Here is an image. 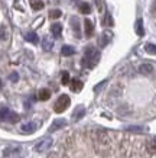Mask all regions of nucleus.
I'll return each mask as SVG.
<instances>
[{"label":"nucleus","mask_w":156,"mask_h":158,"mask_svg":"<svg viewBox=\"0 0 156 158\" xmlns=\"http://www.w3.org/2000/svg\"><path fill=\"white\" fill-rule=\"evenodd\" d=\"M66 125V120L65 119H57L54 123L51 125V128H49V132H55L58 129H62L64 126Z\"/></svg>","instance_id":"nucleus-6"},{"label":"nucleus","mask_w":156,"mask_h":158,"mask_svg":"<svg viewBox=\"0 0 156 158\" xmlns=\"http://www.w3.org/2000/svg\"><path fill=\"white\" fill-rule=\"evenodd\" d=\"M61 83L64 84V86H66V84L70 83V74H68L66 71L62 73V76H61Z\"/></svg>","instance_id":"nucleus-25"},{"label":"nucleus","mask_w":156,"mask_h":158,"mask_svg":"<svg viewBox=\"0 0 156 158\" xmlns=\"http://www.w3.org/2000/svg\"><path fill=\"white\" fill-rule=\"evenodd\" d=\"M95 3H97V7H98V10L101 12V10L104 9V5H103V0H95Z\"/></svg>","instance_id":"nucleus-28"},{"label":"nucleus","mask_w":156,"mask_h":158,"mask_svg":"<svg viewBox=\"0 0 156 158\" xmlns=\"http://www.w3.org/2000/svg\"><path fill=\"white\" fill-rule=\"evenodd\" d=\"M20 129H22L23 134H32V132H35V129H36V125L32 123V122H28V123L22 125V126H20Z\"/></svg>","instance_id":"nucleus-8"},{"label":"nucleus","mask_w":156,"mask_h":158,"mask_svg":"<svg viewBox=\"0 0 156 158\" xmlns=\"http://www.w3.org/2000/svg\"><path fill=\"white\" fill-rule=\"evenodd\" d=\"M25 39H26L28 42H32V44H38L39 42L38 35L35 34V32H28V34L25 35Z\"/></svg>","instance_id":"nucleus-17"},{"label":"nucleus","mask_w":156,"mask_h":158,"mask_svg":"<svg viewBox=\"0 0 156 158\" xmlns=\"http://www.w3.org/2000/svg\"><path fill=\"white\" fill-rule=\"evenodd\" d=\"M127 131L129 132H145L146 128H143V126H129Z\"/></svg>","instance_id":"nucleus-24"},{"label":"nucleus","mask_w":156,"mask_h":158,"mask_svg":"<svg viewBox=\"0 0 156 158\" xmlns=\"http://www.w3.org/2000/svg\"><path fill=\"white\" fill-rule=\"evenodd\" d=\"M48 158H58V155H57V154H51Z\"/></svg>","instance_id":"nucleus-31"},{"label":"nucleus","mask_w":156,"mask_h":158,"mask_svg":"<svg viewBox=\"0 0 156 158\" xmlns=\"http://www.w3.org/2000/svg\"><path fill=\"white\" fill-rule=\"evenodd\" d=\"M134 31H136V34L139 35V36H143V35H145V29H143V22H142V19H137L136 26H134Z\"/></svg>","instance_id":"nucleus-18"},{"label":"nucleus","mask_w":156,"mask_h":158,"mask_svg":"<svg viewBox=\"0 0 156 158\" xmlns=\"http://www.w3.org/2000/svg\"><path fill=\"white\" fill-rule=\"evenodd\" d=\"M104 25H107V26H111V25H113V19H111V16H110V13H106V19H104Z\"/></svg>","instance_id":"nucleus-26"},{"label":"nucleus","mask_w":156,"mask_h":158,"mask_svg":"<svg viewBox=\"0 0 156 158\" xmlns=\"http://www.w3.org/2000/svg\"><path fill=\"white\" fill-rule=\"evenodd\" d=\"M71 90L74 93H78V91L82 90V81H80L78 78H74L71 81Z\"/></svg>","instance_id":"nucleus-13"},{"label":"nucleus","mask_w":156,"mask_h":158,"mask_svg":"<svg viewBox=\"0 0 156 158\" xmlns=\"http://www.w3.org/2000/svg\"><path fill=\"white\" fill-rule=\"evenodd\" d=\"M80 12L84 15H88L91 13V6L87 3V2H82V3H80Z\"/></svg>","instance_id":"nucleus-20"},{"label":"nucleus","mask_w":156,"mask_h":158,"mask_svg":"<svg viewBox=\"0 0 156 158\" xmlns=\"http://www.w3.org/2000/svg\"><path fill=\"white\" fill-rule=\"evenodd\" d=\"M84 26H85V35L90 38L91 35H93V32H94V25H93V22H91L90 19H85Z\"/></svg>","instance_id":"nucleus-11"},{"label":"nucleus","mask_w":156,"mask_h":158,"mask_svg":"<svg viewBox=\"0 0 156 158\" xmlns=\"http://www.w3.org/2000/svg\"><path fill=\"white\" fill-rule=\"evenodd\" d=\"M139 71H140V74H145V76H147V74H150V73L153 71V65H152V64H147V62H145V64H142V65L139 67Z\"/></svg>","instance_id":"nucleus-12"},{"label":"nucleus","mask_w":156,"mask_h":158,"mask_svg":"<svg viewBox=\"0 0 156 158\" xmlns=\"http://www.w3.org/2000/svg\"><path fill=\"white\" fill-rule=\"evenodd\" d=\"M30 7H32L33 10L43 9V2L42 0H30Z\"/></svg>","instance_id":"nucleus-19"},{"label":"nucleus","mask_w":156,"mask_h":158,"mask_svg":"<svg viewBox=\"0 0 156 158\" xmlns=\"http://www.w3.org/2000/svg\"><path fill=\"white\" fill-rule=\"evenodd\" d=\"M100 61V51L95 48H87L85 49V55L82 58V62H84V65H87L88 68H93L95 67Z\"/></svg>","instance_id":"nucleus-1"},{"label":"nucleus","mask_w":156,"mask_h":158,"mask_svg":"<svg viewBox=\"0 0 156 158\" xmlns=\"http://www.w3.org/2000/svg\"><path fill=\"white\" fill-rule=\"evenodd\" d=\"M84 115H85V109L82 107V106H80V107H77V109L74 110V113H72V118H74V120H80Z\"/></svg>","instance_id":"nucleus-16"},{"label":"nucleus","mask_w":156,"mask_h":158,"mask_svg":"<svg viewBox=\"0 0 156 158\" xmlns=\"http://www.w3.org/2000/svg\"><path fill=\"white\" fill-rule=\"evenodd\" d=\"M18 152H20V148H18V147H10V148H6L5 149L3 155H5V157H10V155L18 154Z\"/></svg>","instance_id":"nucleus-21"},{"label":"nucleus","mask_w":156,"mask_h":158,"mask_svg":"<svg viewBox=\"0 0 156 158\" xmlns=\"http://www.w3.org/2000/svg\"><path fill=\"white\" fill-rule=\"evenodd\" d=\"M71 25H72V31L75 34L77 38H81V34H80V22H78V18L72 16L71 18Z\"/></svg>","instance_id":"nucleus-7"},{"label":"nucleus","mask_w":156,"mask_h":158,"mask_svg":"<svg viewBox=\"0 0 156 158\" xmlns=\"http://www.w3.org/2000/svg\"><path fill=\"white\" fill-rule=\"evenodd\" d=\"M0 120H7L10 123H16L19 120V115L7 107H0Z\"/></svg>","instance_id":"nucleus-3"},{"label":"nucleus","mask_w":156,"mask_h":158,"mask_svg":"<svg viewBox=\"0 0 156 158\" xmlns=\"http://www.w3.org/2000/svg\"><path fill=\"white\" fill-rule=\"evenodd\" d=\"M51 97V90L49 89H41L38 93V99L39 100H48Z\"/></svg>","instance_id":"nucleus-14"},{"label":"nucleus","mask_w":156,"mask_h":158,"mask_svg":"<svg viewBox=\"0 0 156 158\" xmlns=\"http://www.w3.org/2000/svg\"><path fill=\"white\" fill-rule=\"evenodd\" d=\"M52 47H54V39H52V36H43L42 48L45 49V51H51Z\"/></svg>","instance_id":"nucleus-9"},{"label":"nucleus","mask_w":156,"mask_h":158,"mask_svg":"<svg viewBox=\"0 0 156 158\" xmlns=\"http://www.w3.org/2000/svg\"><path fill=\"white\" fill-rule=\"evenodd\" d=\"M18 78H19V76H18L16 73H13V74H10V80H12V81H18Z\"/></svg>","instance_id":"nucleus-29"},{"label":"nucleus","mask_w":156,"mask_h":158,"mask_svg":"<svg viewBox=\"0 0 156 158\" xmlns=\"http://www.w3.org/2000/svg\"><path fill=\"white\" fill-rule=\"evenodd\" d=\"M61 52L64 57H70V55H74V54H75V49H74V47H71V45H64L61 49Z\"/></svg>","instance_id":"nucleus-15"},{"label":"nucleus","mask_w":156,"mask_h":158,"mask_svg":"<svg viewBox=\"0 0 156 158\" xmlns=\"http://www.w3.org/2000/svg\"><path fill=\"white\" fill-rule=\"evenodd\" d=\"M70 105H71V99L66 96V94H61V96L58 97V100L55 102V105H54V110L57 113H62Z\"/></svg>","instance_id":"nucleus-2"},{"label":"nucleus","mask_w":156,"mask_h":158,"mask_svg":"<svg viewBox=\"0 0 156 158\" xmlns=\"http://www.w3.org/2000/svg\"><path fill=\"white\" fill-rule=\"evenodd\" d=\"M51 32L55 38H61V34H62V25L61 23H54L51 26Z\"/></svg>","instance_id":"nucleus-10"},{"label":"nucleus","mask_w":156,"mask_h":158,"mask_svg":"<svg viewBox=\"0 0 156 158\" xmlns=\"http://www.w3.org/2000/svg\"><path fill=\"white\" fill-rule=\"evenodd\" d=\"M0 84H2V83H0Z\"/></svg>","instance_id":"nucleus-32"},{"label":"nucleus","mask_w":156,"mask_h":158,"mask_svg":"<svg viewBox=\"0 0 156 158\" xmlns=\"http://www.w3.org/2000/svg\"><path fill=\"white\" fill-rule=\"evenodd\" d=\"M145 51L150 55H156V45L155 44H146L145 45Z\"/></svg>","instance_id":"nucleus-22"},{"label":"nucleus","mask_w":156,"mask_h":158,"mask_svg":"<svg viewBox=\"0 0 156 158\" xmlns=\"http://www.w3.org/2000/svg\"><path fill=\"white\" fill-rule=\"evenodd\" d=\"M111 36H113V34H111L110 31H106V32L101 35V38L98 39V45L101 47V48H104V47H106V45L111 41Z\"/></svg>","instance_id":"nucleus-5"},{"label":"nucleus","mask_w":156,"mask_h":158,"mask_svg":"<svg viewBox=\"0 0 156 158\" xmlns=\"http://www.w3.org/2000/svg\"><path fill=\"white\" fill-rule=\"evenodd\" d=\"M152 13H153V15L156 16V2L153 3V6H152Z\"/></svg>","instance_id":"nucleus-30"},{"label":"nucleus","mask_w":156,"mask_h":158,"mask_svg":"<svg viewBox=\"0 0 156 158\" xmlns=\"http://www.w3.org/2000/svg\"><path fill=\"white\" fill-rule=\"evenodd\" d=\"M106 83H107V81L104 80V81H101V83H100V84H97V86L94 87V91H95V93H98V91L101 90V89H103L104 86H106Z\"/></svg>","instance_id":"nucleus-27"},{"label":"nucleus","mask_w":156,"mask_h":158,"mask_svg":"<svg viewBox=\"0 0 156 158\" xmlns=\"http://www.w3.org/2000/svg\"><path fill=\"white\" fill-rule=\"evenodd\" d=\"M52 142H54V141H52V138H49V136L41 139L38 144L35 145V151H36V152H45V151H48V149L52 147Z\"/></svg>","instance_id":"nucleus-4"},{"label":"nucleus","mask_w":156,"mask_h":158,"mask_svg":"<svg viewBox=\"0 0 156 158\" xmlns=\"http://www.w3.org/2000/svg\"><path fill=\"white\" fill-rule=\"evenodd\" d=\"M62 16V12L61 10H51V12H49V18H51V19H58V18H61Z\"/></svg>","instance_id":"nucleus-23"}]
</instances>
